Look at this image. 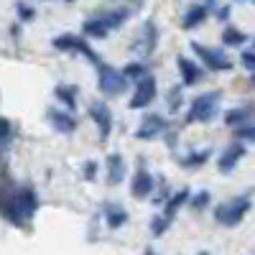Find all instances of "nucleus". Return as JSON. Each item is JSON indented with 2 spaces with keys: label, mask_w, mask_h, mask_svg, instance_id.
<instances>
[{
  "label": "nucleus",
  "mask_w": 255,
  "mask_h": 255,
  "mask_svg": "<svg viewBox=\"0 0 255 255\" xmlns=\"http://www.w3.org/2000/svg\"><path fill=\"white\" fill-rule=\"evenodd\" d=\"M38 194L31 184H13L8 166L3 163V217L18 230H31V222L38 212Z\"/></svg>",
  "instance_id": "obj_1"
},
{
  "label": "nucleus",
  "mask_w": 255,
  "mask_h": 255,
  "mask_svg": "<svg viewBox=\"0 0 255 255\" xmlns=\"http://www.w3.org/2000/svg\"><path fill=\"white\" fill-rule=\"evenodd\" d=\"M130 8H115V10H97L90 15L82 26V33L87 38H108L113 31L123 28L130 20Z\"/></svg>",
  "instance_id": "obj_2"
},
{
  "label": "nucleus",
  "mask_w": 255,
  "mask_h": 255,
  "mask_svg": "<svg viewBox=\"0 0 255 255\" xmlns=\"http://www.w3.org/2000/svg\"><path fill=\"white\" fill-rule=\"evenodd\" d=\"M220 102H222V92L220 90L197 95L194 100H191V105H189L184 123H212L220 115Z\"/></svg>",
  "instance_id": "obj_3"
},
{
  "label": "nucleus",
  "mask_w": 255,
  "mask_h": 255,
  "mask_svg": "<svg viewBox=\"0 0 255 255\" xmlns=\"http://www.w3.org/2000/svg\"><path fill=\"white\" fill-rule=\"evenodd\" d=\"M250 207H253V197L250 194L232 197V199H227V202H222V204L215 207V220L222 227H238L248 217Z\"/></svg>",
  "instance_id": "obj_4"
},
{
  "label": "nucleus",
  "mask_w": 255,
  "mask_h": 255,
  "mask_svg": "<svg viewBox=\"0 0 255 255\" xmlns=\"http://www.w3.org/2000/svg\"><path fill=\"white\" fill-rule=\"evenodd\" d=\"M51 46L59 51V54H72V56H84L92 67H100V56L95 54V49L87 44V36L84 33H61V36H56L54 41H51Z\"/></svg>",
  "instance_id": "obj_5"
},
{
  "label": "nucleus",
  "mask_w": 255,
  "mask_h": 255,
  "mask_svg": "<svg viewBox=\"0 0 255 255\" xmlns=\"http://www.w3.org/2000/svg\"><path fill=\"white\" fill-rule=\"evenodd\" d=\"M97 69V90L105 95V97H120V95H125V90H128V79L125 77V72L123 69H115V67H110V64H100V67H95Z\"/></svg>",
  "instance_id": "obj_6"
},
{
  "label": "nucleus",
  "mask_w": 255,
  "mask_h": 255,
  "mask_svg": "<svg viewBox=\"0 0 255 255\" xmlns=\"http://www.w3.org/2000/svg\"><path fill=\"white\" fill-rule=\"evenodd\" d=\"M189 49L199 56V61L207 67V72H230L232 69V61H230V56L222 49L204 46V44H199V41H191Z\"/></svg>",
  "instance_id": "obj_7"
},
{
  "label": "nucleus",
  "mask_w": 255,
  "mask_h": 255,
  "mask_svg": "<svg viewBox=\"0 0 255 255\" xmlns=\"http://www.w3.org/2000/svg\"><path fill=\"white\" fill-rule=\"evenodd\" d=\"M156 46H158V26H156L153 18H148L145 23H143V28L138 31V36L133 38L130 51L138 59H148V56L156 54Z\"/></svg>",
  "instance_id": "obj_8"
},
{
  "label": "nucleus",
  "mask_w": 255,
  "mask_h": 255,
  "mask_svg": "<svg viewBox=\"0 0 255 255\" xmlns=\"http://www.w3.org/2000/svg\"><path fill=\"white\" fill-rule=\"evenodd\" d=\"M171 130V123L158 113H148L140 118L138 128H135V138L138 140H156V138H166V133Z\"/></svg>",
  "instance_id": "obj_9"
},
{
  "label": "nucleus",
  "mask_w": 255,
  "mask_h": 255,
  "mask_svg": "<svg viewBox=\"0 0 255 255\" xmlns=\"http://www.w3.org/2000/svg\"><path fill=\"white\" fill-rule=\"evenodd\" d=\"M156 95H158L156 77H153L151 72H148L143 79H138V82H135V92H133L130 102H128V108H130V110H145L148 105H151V102L156 100Z\"/></svg>",
  "instance_id": "obj_10"
},
{
  "label": "nucleus",
  "mask_w": 255,
  "mask_h": 255,
  "mask_svg": "<svg viewBox=\"0 0 255 255\" xmlns=\"http://www.w3.org/2000/svg\"><path fill=\"white\" fill-rule=\"evenodd\" d=\"M153 189H156V181H153L151 171H148V163H145V158L138 156L135 174L130 179V194H133V199H145L153 194Z\"/></svg>",
  "instance_id": "obj_11"
},
{
  "label": "nucleus",
  "mask_w": 255,
  "mask_h": 255,
  "mask_svg": "<svg viewBox=\"0 0 255 255\" xmlns=\"http://www.w3.org/2000/svg\"><path fill=\"white\" fill-rule=\"evenodd\" d=\"M92 123L97 125V135H100V143H108L110 133H113V113L108 108V102H102V100H95L90 102V108H87Z\"/></svg>",
  "instance_id": "obj_12"
},
{
  "label": "nucleus",
  "mask_w": 255,
  "mask_h": 255,
  "mask_svg": "<svg viewBox=\"0 0 255 255\" xmlns=\"http://www.w3.org/2000/svg\"><path fill=\"white\" fill-rule=\"evenodd\" d=\"M245 156H248L245 140L235 138L232 143H227V145H225L222 156L217 158V171H220V174H232V171H235V166H238V163H240Z\"/></svg>",
  "instance_id": "obj_13"
},
{
  "label": "nucleus",
  "mask_w": 255,
  "mask_h": 255,
  "mask_svg": "<svg viewBox=\"0 0 255 255\" xmlns=\"http://www.w3.org/2000/svg\"><path fill=\"white\" fill-rule=\"evenodd\" d=\"M46 118H49V123H51V128L59 133V135H72L74 130H77V118H74V113L69 110V108H49L46 110Z\"/></svg>",
  "instance_id": "obj_14"
},
{
  "label": "nucleus",
  "mask_w": 255,
  "mask_h": 255,
  "mask_svg": "<svg viewBox=\"0 0 255 255\" xmlns=\"http://www.w3.org/2000/svg\"><path fill=\"white\" fill-rule=\"evenodd\" d=\"M176 67H179V74H181V84L184 87H197V84L204 79V64L199 67L197 61H191L189 56H176Z\"/></svg>",
  "instance_id": "obj_15"
},
{
  "label": "nucleus",
  "mask_w": 255,
  "mask_h": 255,
  "mask_svg": "<svg viewBox=\"0 0 255 255\" xmlns=\"http://www.w3.org/2000/svg\"><path fill=\"white\" fill-rule=\"evenodd\" d=\"M207 18H209V5L207 3H194V5H189L181 13V28L184 31H194V28H199L204 23Z\"/></svg>",
  "instance_id": "obj_16"
},
{
  "label": "nucleus",
  "mask_w": 255,
  "mask_h": 255,
  "mask_svg": "<svg viewBox=\"0 0 255 255\" xmlns=\"http://www.w3.org/2000/svg\"><path fill=\"white\" fill-rule=\"evenodd\" d=\"M105 171H108V184L118 186L128 176V163H125V158L120 153H110L108 158H105Z\"/></svg>",
  "instance_id": "obj_17"
},
{
  "label": "nucleus",
  "mask_w": 255,
  "mask_h": 255,
  "mask_svg": "<svg viewBox=\"0 0 255 255\" xmlns=\"http://www.w3.org/2000/svg\"><path fill=\"white\" fill-rule=\"evenodd\" d=\"M248 123H255V105H238V108H232L225 113V125L227 128H240V125H248Z\"/></svg>",
  "instance_id": "obj_18"
},
{
  "label": "nucleus",
  "mask_w": 255,
  "mask_h": 255,
  "mask_svg": "<svg viewBox=\"0 0 255 255\" xmlns=\"http://www.w3.org/2000/svg\"><path fill=\"white\" fill-rule=\"evenodd\" d=\"M102 217H105V225L110 230H120L123 225H128V209L118 202H108L102 207Z\"/></svg>",
  "instance_id": "obj_19"
},
{
  "label": "nucleus",
  "mask_w": 255,
  "mask_h": 255,
  "mask_svg": "<svg viewBox=\"0 0 255 255\" xmlns=\"http://www.w3.org/2000/svg\"><path fill=\"white\" fill-rule=\"evenodd\" d=\"M189 199H191V189H189V186H181L179 191H171V197H168L166 204H163V215L174 220V217L179 215V209H181L184 204H189Z\"/></svg>",
  "instance_id": "obj_20"
},
{
  "label": "nucleus",
  "mask_w": 255,
  "mask_h": 255,
  "mask_svg": "<svg viewBox=\"0 0 255 255\" xmlns=\"http://www.w3.org/2000/svg\"><path fill=\"white\" fill-rule=\"evenodd\" d=\"M77 95H79V87H74V84H56V90H54V97L64 105V108H69L72 113L77 110V105H79Z\"/></svg>",
  "instance_id": "obj_21"
},
{
  "label": "nucleus",
  "mask_w": 255,
  "mask_h": 255,
  "mask_svg": "<svg viewBox=\"0 0 255 255\" xmlns=\"http://www.w3.org/2000/svg\"><path fill=\"white\" fill-rule=\"evenodd\" d=\"M209 156H212V148L191 151V153H186V156H181V158H179V166H181V168H202V166L209 161Z\"/></svg>",
  "instance_id": "obj_22"
},
{
  "label": "nucleus",
  "mask_w": 255,
  "mask_h": 255,
  "mask_svg": "<svg viewBox=\"0 0 255 255\" xmlns=\"http://www.w3.org/2000/svg\"><path fill=\"white\" fill-rule=\"evenodd\" d=\"M248 44V33H243L240 28L235 26H227L222 31V46H230V49H243Z\"/></svg>",
  "instance_id": "obj_23"
},
{
  "label": "nucleus",
  "mask_w": 255,
  "mask_h": 255,
  "mask_svg": "<svg viewBox=\"0 0 255 255\" xmlns=\"http://www.w3.org/2000/svg\"><path fill=\"white\" fill-rule=\"evenodd\" d=\"M123 72H125V77L130 79V82H138V79H143L151 69H148V64H145L143 59H138V61H128L125 67H123Z\"/></svg>",
  "instance_id": "obj_24"
},
{
  "label": "nucleus",
  "mask_w": 255,
  "mask_h": 255,
  "mask_svg": "<svg viewBox=\"0 0 255 255\" xmlns=\"http://www.w3.org/2000/svg\"><path fill=\"white\" fill-rule=\"evenodd\" d=\"M0 128H3V135H0V143H3V153H8V148H10V143H13V138H15V123L10 120V118H3L0 120Z\"/></svg>",
  "instance_id": "obj_25"
},
{
  "label": "nucleus",
  "mask_w": 255,
  "mask_h": 255,
  "mask_svg": "<svg viewBox=\"0 0 255 255\" xmlns=\"http://www.w3.org/2000/svg\"><path fill=\"white\" fill-rule=\"evenodd\" d=\"M209 204H212V194H209L207 189L197 191V194H194V197L189 199V209L194 212V215H199V212H204V209H207Z\"/></svg>",
  "instance_id": "obj_26"
},
{
  "label": "nucleus",
  "mask_w": 255,
  "mask_h": 255,
  "mask_svg": "<svg viewBox=\"0 0 255 255\" xmlns=\"http://www.w3.org/2000/svg\"><path fill=\"white\" fill-rule=\"evenodd\" d=\"M181 87L184 84H174L166 95V105H168V113H179L181 105H184V95H181Z\"/></svg>",
  "instance_id": "obj_27"
},
{
  "label": "nucleus",
  "mask_w": 255,
  "mask_h": 255,
  "mask_svg": "<svg viewBox=\"0 0 255 255\" xmlns=\"http://www.w3.org/2000/svg\"><path fill=\"white\" fill-rule=\"evenodd\" d=\"M171 222H174V220H171V217H166L163 212H161V215H156V217L151 220V235H153V238H161L163 232L171 227Z\"/></svg>",
  "instance_id": "obj_28"
},
{
  "label": "nucleus",
  "mask_w": 255,
  "mask_h": 255,
  "mask_svg": "<svg viewBox=\"0 0 255 255\" xmlns=\"http://www.w3.org/2000/svg\"><path fill=\"white\" fill-rule=\"evenodd\" d=\"M15 13H18V20H23V23H31V20H36V8L33 5H28V3H23V0H18L15 3Z\"/></svg>",
  "instance_id": "obj_29"
},
{
  "label": "nucleus",
  "mask_w": 255,
  "mask_h": 255,
  "mask_svg": "<svg viewBox=\"0 0 255 255\" xmlns=\"http://www.w3.org/2000/svg\"><path fill=\"white\" fill-rule=\"evenodd\" d=\"M235 138H240L245 143H255V123H248V125L235 128Z\"/></svg>",
  "instance_id": "obj_30"
},
{
  "label": "nucleus",
  "mask_w": 255,
  "mask_h": 255,
  "mask_svg": "<svg viewBox=\"0 0 255 255\" xmlns=\"http://www.w3.org/2000/svg\"><path fill=\"white\" fill-rule=\"evenodd\" d=\"M240 64L248 72H255V49H243L240 54Z\"/></svg>",
  "instance_id": "obj_31"
},
{
  "label": "nucleus",
  "mask_w": 255,
  "mask_h": 255,
  "mask_svg": "<svg viewBox=\"0 0 255 255\" xmlns=\"http://www.w3.org/2000/svg\"><path fill=\"white\" fill-rule=\"evenodd\" d=\"M168 197H171V194H168V186H166V181H163V184H161V186H158V191H156V197H153V199H151V202H153V204H156V207H163V204H166V199H168Z\"/></svg>",
  "instance_id": "obj_32"
},
{
  "label": "nucleus",
  "mask_w": 255,
  "mask_h": 255,
  "mask_svg": "<svg viewBox=\"0 0 255 255\" xmlns=\"http://www.w3.org/2000/svg\"><path fill=\"white\" fill-rule=\"evenodd\" d=\"M97 174H100L97 161H87V163H84V179H87V181H95V179H97Z\"/></svg>",
  "instance_id": "obj_33"
},
{
  "label": "nucleus",
  "mask_w": 255,
  "mask_h": 255,
  "mask_svg": "<svg viewBox=\"0 0 255 255\" xmlns=\"http://www.w3.org/2000/svg\"><path fill=\"white\" fill-rule=\"evenodd\" d=\"M230 13H232L230 5H220V8H215V18H217V20H227Z\"/></svg>",
  "instance_id": "obj_34"
},
{
  "label": "nucleus",
  "mask_w": 255,
  "mask_h": 255,
  "mask_svg": "<svg viewBox=\"0 0 255 255\" xmlns=\"http://www.w3.org/2000/svg\"><path fill=\"white\" fill-rule=\"evenodd\" d=\"M10 36H13V38H20V26H18V23L10 26Z\"/></svg>",
  "instance_id": "obj_35"
},
{
  "label": "nucleus",
  "mask_w": 255,
  "mask_h": 255,
  "mask_svg": "<svg viewBox=\"0 0 255 255\" xmlns=\"http://www.w3.org/2000/svg\"><path fill=\"white\" fill-rule=\"evenodd\" d=\"M125 3H128V5H130V8H140V5L145 3V0H125Z\"/></svg>",
  "instance_id": "obj_36"
},
{
  "label": "nucleus",
  "mask_w": 255,
  "mask_h": 255,
  "mask_svg": "<svg viewBox=\"0 0 255 255\" xmlns=\"http://www.w3.org/2000/svg\"><path fill=\"white\" fill-rule=\"evenodd\" d=\"M250 84H253V87H255V72H250Z\"/></svg>",
  "instance_id": "obj_37"
},
{
  "label": "nucleus",
  "mask_w": 255,
  "mask_h": 255,
  "mask_svg": "<svg viewBox=\"0 0 255 255\" xmlns=\"http://www.w3.org/2000/svg\"><path fill=\"white\" fill-rule=\"evenodd\" d=\"M64 3H72V0H64Z\"/></svg>",
  "instance_id": "obj_38"
},
{
  "label": "nucleus",
  "mask_w": 255,
  "mask_h": 255,
  "mask_svg": "<svg viewBox=\"0 0 255 255\" xmlns=\"http://www.w3.org/2000/svg\"><path fill=\"white\" fill-rule=\"evenodd\" d=\"M207 3H215V0H207Z\"/></svg>",
  "instance_id": "obj_39"
},
{
  "label": "nucleus",
  "mask_w": 255,
  "mask_h": 255,
  "mask_svg": "<svg viewBox=\"0 0 255 255\" xmlns=\"http://www.w3.org/2000/svg\"><path fill=\"white\" fill-rule=\"evenodd\" d=\"M253 3H255V0H253Z\"/></svg>",
  "instance_id": "obj_40"
}]
</instances>
